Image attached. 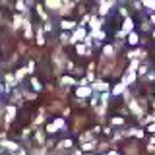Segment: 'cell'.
<instances>
[{"mask_svg":"<svg viewBox=\"0 0 155 155\" xmlns=\"http://www.w3.org/2000/svg\"><path fill=\"white\" fill-rule=\"evenodd\" d=\"M85 37H87L85 27H84V25H78L76 31L72 33V37H70V43H72V45H78L80 41H85Z\"/></svg>","mask_w":155,"mask_h":155,"instance_id":"6da1fadb","label":"cell"},{"mask_svg":"<svg viewBox=\"0 0 155 155\" xmlns=\"http://www.w3.org/2000/svg\"><path fill=\"white\" fill-rule=\"evenodd\" d=\"M132 29H134V21H132L130 18H126L124 23H122V29L116 33V37H126V35H130V33H132Z\"/></svg>","mask_w":155,"mask_h":155,"instance_id":"7a4b0ae2","label":"cell"},{"mask_svg":"<svg viewBox=\"0 0 155 155\" xmlns=\"http://www.w3.org/2000/svg\"><path fill=\"white\" fill-rule=\"evenodd\" d=\"M95 91L91 89L89 85H78V89H76V95H78V99H87V97H91Z\"/></svg>","mask_w":155,"mask_h":155,"instance_id":"3957f363","label":"cell"},{"mask_svg":"<svg viewBox=\"0 0 155 155\" xmlns=\"http://www.w3.org/2000/svg\"><path fill=\"white\" fill-rule=\"evenodd\" d=\"M91 89H93L95 93H105V91H109V84H105V81L97 80V81H93V85H91Z\"/></svg>","mask_w":155,"mask_h":155,"instance_id":"277c9868","label":"cell"},{"mask_svg":"<svg viewBox=\"0 0 155 155\" xmlns=\"http://www.w3.org/2000/svg\"><path fill=\"white\" fill-rule=\"evenodd\" d=\"M14 118H16V107H14V105H8V107H6V118H4V126H8Z\"/></svg>","mask_w":155,"mask_h":155,"instance_id":"5b68a950","label":"cell"},{"mask_svg":"<svg viewBox=\"0 0 155 155\" xmlns=\"http://www.w3.org/2000/svg\"><path fill=\"white\" fill-rule=\"evenodd\" d=\"M78 27V23L74 21V19H62L60 21V29L62 31H68V29H76Z\"/></svg>","mask_w":155,"mask_h":155,"instance_id":"8992f818","label":"cell"},{"mask_svg":"<svg viewBox=\"0 0 155 155\" xmlns=\"http://www.w3.org/2000/svg\"><path fill=\"white\" fill-rule=\"evenodd\" d=\"M113 4H114V2H110V0H107V2L99 4V16H101V18H103V16H107V12H109V10L113 8Z\"/></svg>","mask_w":155,"mask_h":155,"instance_id":"52a82bcc","label":"cell"},{"mask_svg":"<svg viewBox=\"0 0 155 155\" xmlns=\"http://www.w3.org/2000/svg\"><path fill=\"white\" fill-rule=\"evenodd\" d=\"M45 6L48 8V10H60L62 8V0H45Z\"/></svg>","mask_w":155,"mask_h":155,"instance_id":"ba28073f","label":"cell"},{"mask_svg":"<svg viewBox=\"0 0 155 155\" xmlns=\"http://www.w3.org/2000/svg\"><path fill=\"white\" fill-rule=\"evenodd\" d=\"M128 105H130V110H132L136 116H142V114H143V109H142V107H140L138 103H136L134 99H132V101H128Z\"/></svg>","mask_w":155,"mask_h":155,"instance_id":"9c48e42d","label":"cell"},{"mask_svg":"<svg viewBox=\"0 0 155 155\" xmlns=\"http://www.w3.org/2000/svg\"><path fill=\"white\" fill-rule=\"evenodd\" d=\"M76 51H78V54H81V56L91 54V48L85 47V43H78V45H76Z\"/></svg>","mask_w":155,"mask_h":155,"instance_id":"30bf717a","label":"cell"},{"mask_svg":"<svg viewBox=\"0 0 155 155\" xmlns=\"http://www.w3.org/2000/svg\"><path fill=\"white\" fill-rule=\"evenodd\" d=\"M101 23H103V19L93 16V18L89 19V27H91V31H97V29H101Z\"/></svg>","mask_w":155,"mask_h":155,"instance_id":"8fae6325","label":"cell"},{"mask_svg":"<svg viewBox=\"0 0 155 155\" xmlns=\"http://www.w3.org/2000/svg\"><path fill=\"white\" fill-rule=\"evenodd\" d=\"M134 80H136V72H126V74H124V78H122V84H124L126 87H128V85L132 84Z\"/></svg>","mask_w":155,"mask_h":155,"instance_id":"7c38bea8","label":"cell"},{"mask_svg":"<svg viewBox=\"0 0 155 155\" xmlns=\"http://www.w3.org/2000/svg\"><path fill=\"white\" fill-rule=\"evenodd\" d=\"M31 23H29V19H25L23 21V35H25V39H31L33 37V31H31Z\"/></svg>","mask_w":155,"mask_h":155,"instance_id":"4fadbf2b","label":"cell"},{"mask_svg":"<svg viewBox=\"0 0 155 155\" xmlns=\"http://www.w3.org/2000/svg\"><path fill=\"white\" fill-rule=\"evenodd\" d=\"M4 81H6V85H8V87L16 85V84H18V80H16V74H6V76H4Z\"/></svg>","mask_w":155,"mask_h":155,"instance_id":"5bb4252c","label":"cell"},{"mask_svg":"<svg viewBox=\"0 0 155 155\" xmlns=\"http://www.w3.org/2000/svg\"><path fill=\"white\" fill-rule=\"evenodd\" d=\"M124 91H126V85L122 84V81L113 87V95H124Z\"/></svg>","mask_w":155,"mask_h":155,"instance_id":"9a60e30c","label":"cell"},{"mask_svg":"<svg viewBox=\"0 0 155 155\" xmlns=\"http://www.w3.org/2000/svg\"><path fill=\"white\" fill-rule=\"evenodd\" d=\"M60 84H62V85H76L78 81H76L72 76H62V78H60Z\"/></svg>","mask_w":155,"mask_h":155,"instance_id":"2e32d148","label":"cell"},{"mask_svg":"<svg viewBox=\"0 0 155 155\" xmlns=\"http://www.w3.org/2000/svg\"><path fill=\"white\" fill-rule=\"evenodd\" d=\"M16 10H18V12H21L23 16H25V14H27V6H25V2H23V0H18V2H16Z\"/></svg>","mask_w":155,"mask_h":155,"instance_id":"e0dca14e","label":"cell"},{"mask_svg":"<svg viewBox=\"0 0 155 155\" xmlns=\"http://www.w3.org/2000/svg\"><path fill=\"white\" fill-rule=\"evenodd\" d=\"M43 33H45V29L39 27V29H37V45H39V47L45 45V37H43Z\"/></svg>","mask_w":155,"mask_h":155,"instance_id":"ac0fdd59","label":"cell"},{"mask_svg":"<svg viewBox=\"0 0 155 155\" xmlns=\"http://www.w3.org/2000/svg\"><path fill=\"white\" fill-rule=\"evenodd\" d=\"M114 54V45H105L103 47V56H113Z\"/></svg>","mask_w":155,"mask_h":155,"instance_id":"d6986e66","label":"cell"},{"mask_svg":"<svg viewBox=\"0 0 155 155\" xmlns=\"http://www.w3.org/2000/svg\"><path fill=\"white\" fill-rule=\"evenodd\" d=\"M80 142H81V143H85V142H93V132H85V134H81V136H80Z\"/></svg>","mask_w":155,"mask_h":155,"instance_id":"ffe728a7","label":"cell"},{"mask_svg":"<svg viewBox=\"0 0 155 155\" xmlns=\"http://www.w3.org/2000/svg\"><path fill=\"white\" fill-rule=\"evenodd\" d=\"M37 14H39V18H41L43 21H48V16H47V12H45V10H43L41 4H37Z\"/></svg>","mask_w":155,"mask_h":155,"instance_id":"44dd1931","label":"cell"},{"mask_svg":"<svg viewBox=\"0 0 155 155\" xmlns=\"http://www.w3.org/2000/svg\"><path fill=\"white\" fill-rule=\"evenodd\" d=\"M2 145L6 149H10V151H18V143H14V142H6V140H2Z\"/></svg>","mask_w":155,"mask_h":155,"instance_id":"7402d4cb","label":"cell"},{"mask_svg":"<svg viewBox=\"0 0 155 155\" xmlns=\"http://www.w3.org/2000/svg\"><path fill=\"white\" fill-rule=\"evenodd\" d=\"M95 140L93 142H85V143H81V149H84V151H91V149H95Z\"/></svg>","mask_w":155,"mask_h":155,"instance_id":"603a6c76","label":"cell"},{"mask_svg":"<svg viewBox=\"0 0 155 155\" xmlns=\"http://www.w3.org/2000/svg\"><path fill=\"white\" fill-rule=\"evenodd\" d=\"M25 74H27V68H19V70L16 72V80H18V84L23 80V76H25Z\"/></svg>","mask_w":155,"mask_h":155,"instance_id":"cb8c5ba5","label":"cell"},{"mask_svg":"<svg viewBox=\"0 0 155 155\" xmlns=\"http://www.w3.org/2000/svg\"><path fill=\"white\" fill-rule=\"evenodd\" d=\"M140 41V37H138V33H130V35H128V43H130V45H136V43H138Z\"/></svg>","mask_w":155,"mask_h":155,"instance_id":"d4e9b609","label":"cell"},{"mask_svg":"<svg viewBox=\"0 0 155 155\" xmlns=\"http://www.w3.org/2000/svg\"><path fill=\"white\" fill-rule=\"evenodd\" d=\"M54 132H58V126H56L54 122L47 124V134H54Z\"/></svg>","mask_w":155,"mask_h":155,"instance_id":"484cf974","label":"cell"},{"mask_svg":"<svg viewBox=\"0 0 155 155\" xmlns=\"http://www.w3.org/2000/svg\"><path fill=\"white\" fill-rule=\"evenodd\" d=\"M31 85H33V89H35V91H41V84H39L37 78H31Z\"/></svg>","mask_w":155,"mask_h":155,"instance_id":"4316f807","label":"cell"},{"mask_svg":"<svg viewBox=\"0 0 155 155\" xmlns=\"http://www.w3.org/2000/svg\"><path fill=\"white\" fill-rule=\"evenodd\" d=\"M110 124H113V126H122V124H124V120L120 118V116H114V118L110 120Z\"/></svg>","mask_w":155,"mask_h":155,"instance_id":"83f0119b","label":"cell"},{"mask_svg":"<svg viewBox=\"0 0 155 155\" xmlns=\"http://www.w3.org/2000/svg\"><path fill=\"white\" fill-rule=\"evenodd\" d=\"M54 124L58 126V130H64V128H66V122H64V118H56V120H54Z\"/></svg>","mask_w":155,"mask_h":155,"instance_id":"f1b7e54d","label":"cell"},{"mask_svg":"<svg viewBox=\"0 0 155 155\" xmlns=\"http://www.w3.org/2000/svg\"><path fill=\"white\" fill-rule=\"evenodd\" d=\"M60 43L64 45V43H70V35H68L66 31H62V35H60Z\"/></svg>","mask_w":155,"mask_h":155,"instance_id":"f546056e","label":"cell"},{"mask_svg":"<svg viewBox=\"0 0 155 155\" xmlns=\"http://www.w3.org/2000/svg\"><path fill=\"white\" fill-rule=\"evenodd\" d=\"M35 142L37 143H43V142H45V136H43V132H37L35 134Z\"/></svg>","mask_w":155,"mask_h":155,"instance_id":"4dcf8cb0","label":"cell"},{"mask_svg":"<svg viewBox=\"0 0 155 155\" xmlns=\"http://www.w3.org/2000/svg\"><path fill=\"white\" fill-rule=\"evenodd\" d=\"M143 6H147V8L155 10V0H143Z\"/></svg>","mask_w":155,"mask_h":155,"instance_id":"1f68e13d","label":"cell"},{"mask_svg":"<svg viewBox=\"0 0 155 155\" xmlns=\"http://www.w3.org/2000/svg\"><path fill=\"white\" fill-rule=\"evenodd\" d=\"M58 147H72V140H64V142H60Z\"/></svg>","mask_w":155,"mask_h":155,"instance_id":"d6a6232c","label":"cell"},{"mask_svg":"<svg viewBox=\"0 0 155 155\" xmlns=\"http://www.w3.org/2000/svg\"><path fill=\"white\" fill-rule=\"evenodd\" d=\"M23 95H25V99H35L37 97V93H31V91H25Z\"/></svg>","mask_w":155,"mask_h":155,"instance_id":"836d02e7","label":"cell"},{"mask_svg":"<svg viewBox=\"0 0 155 155\" xmlns=\"http://www.w3.org/2000/svg\"><path fill=\"white\" fill-rule=\"evenodd\" d=\"M43 29H45L47 33H48V31H52V23H51V21H45V27H43Z\"/></svg>","mask_w":155,"mask_h":155,"instance_id":"e575fe53","label":"cell"},{"mask_svg":"<svg viewBox=\"0 0 155 155\" xmlns=\"http://www.w3.org/2000/svg\"><path fill=\"white\" fill-rule=\"evenodd\" d=\"M33 70H35V62H29L27 64V74H31Z\"/></svg>","mask_w":155,"mask_h":155,"instance_id":"d590c367","label":"cell"},{"mask_svg":"<svg viewBox=\"0 0 155 155\" xmlns=\"http://www.w3.org/2000/svg\"><path fill=\"white\" fill-rule=\"evenodd\" d=\"M120 16L126 19V18H128V10H126V8H120Z\"/></svg>","mask_w":155,"mask_h":155,"instance_id":"8d00e7d4","label":"cell"},{"mask_svg":"<svg viewBox=\"0 0 155 155\" xmlns=\"http://www.w3.org/2000/svg\"><path fill=\"white\" fill-rule=\"evenodd\" d=\"M85 78H87V81H93V80H95V76H93V72H87V76H85Z\"/></svg>","mask_w":155,"mask_h":155,"instance_id":"74e56055","label":"cell"},{"mask_svg":"<svg viewBox=\"0 0 155 155\" xmlns=\"http://www.w3.org/2000/svg\"><path fill=\"white\" fill-rule=\"evenodd\" d=\"M74 155H81V151H80V149H76V151H74Z\"/></svg>","mask_w":155,"mask_h":155,"instance_id":"f35d334b","label":"cell"},{"mask_svg":"<svg viewBox=\"0 0 155 155\" xmlns=\"http://www.w3.org/2000/svg\"><path fill=\"white\" fill-rule=\"evenodd\" d=\"M107 155H118V153H116V151H110V153H107Z\"/></svg>","mask_w":155,"mask_h":155,"instance_id":"ab89813d","label":"cell"},{"mask_svg":"<svg viewBox=\"0 0 155 155\" xmlns=\"http://www.w3.org/2000/svg\"><path fill=\"white\" fill-rule=\"evenodd\" d=\"M66 2H70V0H62V4H66Z\"/></svg>","mask_w":155,"mask_h":155,"instance_id":"60d3db41","label":"cell"},{"mask_svg":"<svg viewBox=\"0 0 155 155\" xmlns=\"http://www.w3.org/2000/svg\"><path fill=\"white\" fill-rule=\"evenodd\" d=\"M110 2H118V0H110Z\"/></svg>","mask_w":155,"mask_h":155,"instance_id":"b9f144b4","label":"cell"},{"mask_svg":"<svg viewBox=\"0 0 155 155\" xmlns=\"http://www.w3.org/2000/svg\"><path fill=\"white\" fill-rule=\"evenodd\" d=\"M151 19H153V21H155V16H153V18H151Z\"/></svg>","mask_w":155,"mask_h":155,"instance_id":"7bdbcfd3","label":"cell"},{"mask_svg":"<svg viewBox=\"0 0 155 155\" xmlns=\"http://www.w3.org/2000/svg\"><path fill=\"white\" fill-rule=\"evenodd\" d=\"M87 155H91V153H87Z\"/></svg>","mask_w":155,"mask_h":155,"instance_id":"ee69618b","label":"cell"},{"mask_svg":"<svg viewBox=\"0 0 155 155\" xmlns=\"http://www.w3.org/2000/svg\"><path fill=\"white\" fill-rule=\"evenodd\" d=\"M31 2H33V0H31Z\"/></svg>","mask_w":155,"mask_h":155,"instance_id":"f6af8a7d","label":"cell"}]
</instances>
